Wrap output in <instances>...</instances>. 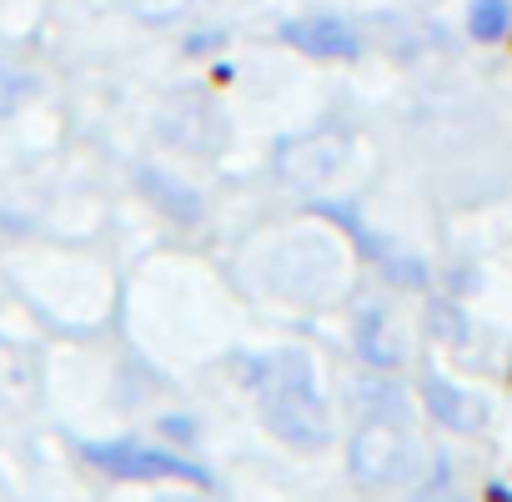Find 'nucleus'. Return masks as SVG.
I'll list each match as a JSON object with an SVG mask.
<instances>
[{
	"label": "nucleus",
	"instance_id": "obj_8",
	"mask_svg": "<svg viewBox=\"0 0 512 502\" xmlns=\"http://www.w3.org/2000/svg\"><path fill=\"white\" fill-rule=\"evenodd\" d=\"M502 31H507V0H477L472 6V36L497 41Z\"/></svg>",
	"mask_w": 512,
	"mask_h": 502
},
{
	"label": "nucleus",
	"instance_id": "obj_1",
	"mask_svg": "<svg viewBox=\"0 0 512 502\" xmlns=\"http://www.w3.org/2000/svg\"><path fill=\"white\" fill-rule=\"evenodd\" d=\"M256 397H262V422L297 452H317L332 442V417L317 392V372L307 352H272L267 367H251Z\"/></svg>",
	"mask_w": 512,
	"mask_h": 502
},
{
	"label": "nucleus",
	"instance_id": "obj_5",
	"mask_svg": "<svg viewBox=\"0 0 512 502\" xmlns=\"http://www.w3.org/2000/svg\"><path fill=\"white\" fill-rule=\"evenodd\" d=\"M357 352L377 372H392L402 362V342H397V332H392V322L382 312H362L357 317Z\"/></svg>",
	"mask_w": 512,
	"mask_h": 502
},
{
	"label": "nucleus",
	"instance_id": "obj_2",
	"mask_svg": "<svg viewBox=\"0 0 512 502\" xmlns=\"http://www.w3.org/2000/svg\"><path fill=\"white\" fill-rule=\"evenodd\" d=\"M81 457L121 482H201V487L211 482L206 467L186 462L171 447H146V442H81Z\"/></svg>",
	"mask_w": 512,
	"mask_h": 502
},
{
	"label": "nucleus",
	"instance_id": "obj_9",
	"mask_svg": "<svg viewBox=\"0 0 512 502\" xmlns=\"http://www.w3.org/2000/svg\"><path fill=\"white\" fill-rule=\"evenodd\" d=\"M31 76L26 71H16V66H6V61H0V116H11L26 96H31Z\"/></svg>",
	"mask_w": 512,
	"mask_h": 502
},
{
	"label": "nucleus",
	"instance_id": "obj_3",
	"mask_svg": "<svg viewBox=\"0 0 512 502\" xmlns=\"http://www.w3.org/2000/svg\"><path fill=\"white\" fill-rule=\"evenodd\" d=\"M402 462H407L402 422L372 417L367 427H357V437H352V477H362L367 487H387V482H397Z\"/></svg>",
	"mask_w": 512,
	"mask_h": 502
},
{
	"label": "nucleus",
	"instance_id": "obj_6",
	"mask_svg": "<svg viewBox=\"0 0 512 502\" xmlns=\"http://www.w3.org/2000/svg\"><path fill=\"white\" fill-rule=\"evenodd\" d=\"M141 186L176 216V221H196L201 216V201H196V191H186V186H176L171 176H156V171H141Z\"/></svg>",
	"mask_w": 512,
	"mask_h": 502
},
{
	"label": "nucleus",
	"instance_id": "obj_11",
	"mask_svg": "<svg viewBox=\"0 0 512 502\" xmlns=\"http://www.w3.org/2000/svg\"><path fill=\"white\" fill-rule=\"evenodd\" d=\"M161 432H171V437H191L196 427H191L186 417H166V422H161Z\"/></svg>",
	"mask_w": 512,
	"mask_h": 502
},
{
	"label": "nucleus",
	"instance_id": "obj_7",
	"mask_svg": "<svg viewBox=\"0 0 512 502\" xmlns=\"http://www.w3.org/2000/svg\"><path fill=\"white\" fill-rule=\"evenodd\" d=\"M427 402H432V412H437L447 427H472V422H477V412H467L472 402H467L457 387L437 382V377H427Z\"/></svg>",
	"mask_w": 512,
	"mask_h": 502
},
{
	"label": "nucleus",
	"instance_id": "obj_10",
	"mask_svg": "<svg viewBox=\"0 0 512 502\" xmlns=\"http://www.w3.org/2000/svg\"><path fill=\"white\" fill-rule=\"evenodd\" d=\"M417 502H457V492L447 487V467H437V482L432 487H422V497Z\"/></svg>",
	"mask_w": 512,
	"mask_h": 502
},
{
	"label": "nucleus",
	"instance_id": "obj_4",
	"mask_svg": "<svg viewBox=\"0 0 512 502\" xmlns=\"http://www.w3.org/2000/svg\"><path fill=\"white\" fill-rule=\"evenodd\" d=\"M282 41L307 51V56H322V61H347L362 51V36L342 21V16H302V21H287L282 26Z\"/></svg>",
	"mask_w": 512,
	"mask_h": 502
}]
</instances>
